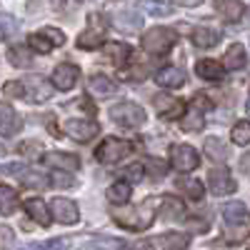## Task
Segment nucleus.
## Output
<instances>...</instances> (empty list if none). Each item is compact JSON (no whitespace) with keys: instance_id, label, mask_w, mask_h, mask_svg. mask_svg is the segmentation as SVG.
<instances>
[{"instance_id":"33","label":"nucleus","mask_w":250,"mask_h":250,"mask_svg":"<svg viewBox=\"0 0 250 250\" xmlns=\"http://www.w3.org/2000/svg\"><path fill=\"white\" fill-rule=\"evenodd\" d=\"M215 8H218V13H220L225 20H230V23H233V20H240V15H243V10H245L240 3H235V0H220Z\"/></svg>"},{"instance_id":"47","label":"nucleus","mask_w":250,"mask_h":250,"mask_svg":"<svg viewBox=\"0 0 250 250\" xmlns=\"http://www.w3.org/2000/svg\"><path fill=\"white\" fill-rule=\"evenodd\" d=\"M200 218H190V220H188V225H190L193 228V230H198V233H205L208 230V223H198Z\"/></svg>"},{"instance_id":"24","label":"nucleus","mask_w":250,"mask_h":250,"mask_svg":"<svg viewBox=\"0 0 250 250\" xmlns=\"http://www.w3.org/2000/svg\"><path fill=\"white\" fill-rule=\"evenodd\" d=\"M160 248L163 250H185L188 245H190V238H188L185 233H178V230H170V233H163L158 238Z\"/></svg>"},{"instance_id":"2","label":"nucleus","mask_w":250,"mask_h":250,"mask_svg":"<svg viewBox=\"0 0 250 250\" xmlns=\"http://www.w3.org/2000/svg\"><path fill=\"white\" fill-rule=\"evenodd\" d=\"M175 40H178L175 30L155 25V28L143 33V48L148 50V53H153V55H163V53H168L175 45Z\"/></svg>"},{"instance_id":"14","label":"nucleus","mask_w":250,"mask_h":250,"mask_svg":"<svg viewBox=\"0 0 250 250\" xmlns=\"http://www.w3.org/2000/svg\"><path fill=\"white\" fill-rule=\"evenodd\" d=\"M20 128H23V120H20V115L15 113L13 105H0V135L3 138H10L15 133H20Z\"/></svg>"},{"instance_id":"20","label":"nucleus","mask_w":250,"mask_h":250,"mask_svg":"<svg viewBox=\"0 0 250 250\" xmlns=\"http://www.w3.org/2000/svg\"><path fill=\"white\" fill-rule=\"evenodd\" d=\"M23 208H25V213L38 223V225H48L50 223V213H48V205L40 200V198H28L25 203H23Z\"/></svg>"},{"instance_id":"19","label":"nucleus","mask_w":250,"mask_h":250,"mask_svg":"<svg viewBox=\"0 0 250 250\" xmlns=\"http://www.w3.org/2000/svg\"><path fill=\"white\" fill-rule=\"evenodd\" d=\"M158 213H160L165 220H180L183 213H185V205H183L178 198H173V195H165V198H160V203H158Z\"/></svg>"},{"instance_id":"25","label":"nucleus","mask_w":250,"mask_h":250,"mask_svg":"<svg viewBox=\"0 0 250 250\" xmlns=\"http://www.w3.org/2000/svg\"><path fill=\"white\" fill-rule=\"evenodd\" d=\"M20 208V198L13 188L8 185H0V213L3 215H13L15 210Z\"/></svg>"},{"instance_id":"37","label":"nucleus","mask_w":250,"mask_h":250,"mask_svg":"<svg viewBox=\"0 0 250 250\" xmlns=\"http://www.w3.org/2000/svg\"><path fill=\"white\" fill-rule=\"evenodd\" d=\"M28 45H30V50H35V53H40V55H48V53L53 50V45L43 38V33H40V30L28 38Z\"/></svg>"},{"instance_id":"34","label":"nucleus","mask_w":250,"mask_h":250,"mask_svg":"<svg viewBox=\"0 0 250 250\" xmlns=\"http://www.w3.org/2000/svg\"><path fill=\"white\" fill-rule=\"evenodd\" d=\"M230 140L235 145H248L250 143V120H238L230 130Z\"/></svg>"},{"instance_id":"51","label":"nucleus","mask_w":250,"mask_h":250,"mask_svg":"<svg viewBox=\"0 0 250 250\" xmlns=\"http://www.w3.org/2000/svg\"><path fill=\"white\" fill-rule=\"evenodd\" d=\"M245 250H250V245H248V248H245Z\"/></svg>"},{"instance_id":"10","label":"nucleus","mask_w":250,"mask_h":250,"mask_svg":"<svg viewBox=\"0 0 250 250\" xmlns=\"http://www.w3.org/2000/svg\"><path fill=\"white\" fill-rule=\"evenodd\" d=\"M50 210H53V218L60 223V225H75L80 220V210L78 205L68 198H55L50 203Z\"/></svg>"},{"instance_id":"7","label":"nucleus","mask_w":250,"mask_h":250,"mask_svg":"<svg viewBox=\"0 0 250 250\" xmlns=\"http://www.w3.org/2000/svg\"><path fill=\"white\" fill-rule=\"evenodd\" d=\"M62 133L68 138H73L75 143H88L100 133V125L93 120H83V118H70L62 123Z\"/></svg>"},{"instance_id":"6","label":"nucleus","mask_w":250,"mask_h":250,"mask_svg":"<svg viewBox=\"0 0 250 250\" xmlns=\"http://www.w3.org/2000/svg\"><path fill=\"white\" fill-rule=\"evenodd\" d=\"M170 165L180 173H190L200 165V155H198L195 148H190V145L178 143V145H170Z\"/></svg>"},{"instance_id":"45","label":"nucleus","mask_w":250,"mask_h":250,"mask_svg":"<svg viewBox=\"0 0 250 250\" xmlns=\"http://www.w3.org/2000/svg\"><path fill=\"white\" fill-rule=\"evenodd\" d=\"M120 250H153V243H148V240H135V243H128V245L120 248Z\"/></svg>"},{"instance_id":"31","label":"nucleus","mask_w":250,"mask_h":250,"mask_svg":"<svg viewBox=\"0 0 250 250\" xmlns=\"http://www.w3.org/2000/svg\"><path fill=\"white\" fill-rule=\"evenodd\" d=\"M205 155L215 160V163H223L228 158V148H225V143L220 138H208L205 140Z\"/></svg>"},{"instance_id":"27","label":"nucleus","mask_w":250,"mask_h":250,"mask_svg":"<svg viewBox=\"0 0 250 250\" xmlns=\"http://www.w3.org/2000/svg\"><path fill=\"white\" fill-rule=\"evenodd\" d=\"M218 40H220V35L213 28H195L193 30V43L198 48H213V45H218Z\"/></svg>"},{"instance_id":"17","label":"nucleus","mask_w":250,"mask_h":250,"mask_svg":"<svg viewBox=\"0 0 250 250\" xmlns=\"http://www.w3.org/2000/svg\"><path fill=\"white\" fill-rule=\"evenodd\" d=\"M195 73H198L203 80H210V83H220V80L225 78V68L220 65L218 60H210V58L198 60V62H195Z\"/></svg>"},{"instance_id":"38","label":"nucleus","mask_w":250,"mask_h":250,"mask_svg":"<svg viewBox=\"0 0 250 250\" xmlns=\"http://www.w3.org/2000/svg\"><path fill=\"white\" fill-rule=\"evenodd\" d=\"M50 185L53 188H60V190H73V188H78V180L73 178V175H68V173H53V178H50Z\"/></svg>"},{"instance_id":"43","label":"nucleus","mask_w":250,"mask_h":250,"mask_svg":"<svg viewBox=\"0 0 250 250\" xmlns=\"http://www.w3.org/2000/svg\"><path fill=\"white\" fill-rule=\"evenodd\" d=\"M143 10H148L153 15H168L173 13V5H158V3H143Z\"/></svg>"},{"instance_id":"36","label":"nucleus","mask_w":250,"mask_h":250,"mask_svg":"<svg viewBox=\"0 0 250 250\" xmlns=\"http://www.w3.org/2000/svg\"><path fill=\"white\" fill-rule=\"evenodd\" d=\"M18 30H20V23L15 18H10V15L0 18V35H3V40H13L18 35Z\"/></svg>"},{"instance_id":"28","label":"nucleus","mask_w":250,"mask_h":250,"mask_svg":"<svg viewBox=\"0 0 250 250\" xmlns=\"http://www.w3.org/2000/svg\"><path fill=\"white\" fill-rule=\"evenodd\" d=\"M175 185H178V190H183L190 200H200L203 193H205L203 183L200 180H193V178H180V180H175Z\"/></svg>"},{"instance_id":"32","label":"nucleus","mask_w":250,"mask_h":250,"mask_svg":"<svg viewBox=\"0 0 250 250\" xmlns=\"http://www.w3.org/2000/svg\"><path fill=\"white\" fill-rule=\"evenodd\" d=\"M20 183H23L25 188H33V190H45V188L50 185L48 178L43 173H38V170H23L20 173Z\"/></svg>"},{"instance_id":"13","label":"nucleus","mask_w":250,"mask_h":250,"mask_svg":"<svg viewBox=\"0 0 250 250\" xmlns=\"http://www.w3.org/2000/svg\"><path fill=\"white\" fill-rule=\"evenodd\" d=\"M103 40H105V28H98L95 18L90 15V28L78 35V48L80 50H95V48H103Z\"/></svg>"},{"instance_id":"4","label":"nucleus","mask_w":250,"mask_h":250,"mask_svg":"<svg viewBox=\"0 0 250 250\" xmlns=\"http://www.w3.org/2000/svg\"><path fill=\"white\" fill-rule=\"evenodd\" d=\"M110 120H115L118 125H123V128H138V125L145 123V110H143V105H138V103L123 100V103H118V105L110 108Z\"/></svg>"},{"instance_id":"49","label":"nucleus","mask_w":250,"mask_h":250,"mask_svg":"<svg viewBox=\"0 0 250 250\" xmlns=\"http://www.w3.org/2000/svg\"><path fill=\"white\" fill-rule=\"evenodd\" d=\"M248 113H250V103H248Z\"/></svg>"},{"instance_id":"23","label":"nucleus","mask_w":250,"mask_h":250,"mask_svg":"<svg viewBox=\"0 0 250 250\" xmlns=\"http://www.w3.org/2000/svg\"><path fill=\"white\" fill-rule=\"evenodd\" d=\"M103 55L110 62H115V65H120V62H125V58L130 55V48L125 43H118V40H108V43H103Z\"/></svg>"},{"instance_id":"42","label":"nucleus","mask_w":250,"mask_h":250,"mask_svg":"<svg viewBox=\"0 0 250 250\" xmlns=\"http://www.w3.org/2000/svg\"><path fill=\"white\" fill-rule=\"evenodd\" d=\"M0 250H13V230L8 225H0Z\"/></svg>"},{"instance_id":"8","label":"nucleus","mask_w":250,"mask_h":250,"mask_svg":"<svg viewBox=\"0 0 250 250\" xmlns=\"http://www.w3.org/2000/svg\"><path fill=\"white\" fill-rule=\"evenodd\" d=\"M53 83L50 85L58 88V90H73L80 80V68L73 65V62H60V65L53 70Z\"/></svg>"},{"instance_id":"16","label":"nucleus","mask_w":250,"mask_h":250,"mask_svg":"<svg viewBox=\"0 0 250 250\" xmlns=\"http://www.w3.org/2000/svg\"><path fill=\"white\" fill-rule=\"evenodd\" d=\"M43 163L45 165H53L60 173L62 170H78L80 168V158L73 155V153H45L43 155Z\"/></svg>"},{"instance_id":"5","label":"nucleus","mask_w":250,"mask_h":250,"mask_svg":"<svg viewBox=\"0 0 250 250\" xmlns=\"http://www.w3.org/2000/svg\"><path fill=\"white\" fill-rule=\"evenodd\" d=\"M18 83H20V88H23V98H28L30 103H45L53 95V85L43 75H28Z\"/></svg>"},{"instance_id":"40","label":"nucleus","mask_w":250,"mask_h":250,"mask_svg":"<svg viewBox=\"0 0 250 250\" xmlns=\"http://www.w3.org/2000/svg\"><path fill=\"white\" fill-rule=\"evenodd\" d=\"M40 33H43V38L48 40V43H50L53 48H58V45H62V43H65V33H62V30H58V28H43Z\"/></svg>"},{"instance_id":"15","label":"nucleus","mask_w":250,"mask_h":250,"mask_svg":"<svg viewBox=\"0 0 250 250\" xmlns=\"http://www.w3.org/2000/svg\"><path fill=\"white\" fill-rule=\"evenodd\" d=\"M118 90L115 85V80H110L108 75H103V73H95L88 78V93L95 95V98H105V95H113Z\"/></svg>"},{"instance_id":"21","label":"nucleus","mask_w":250,"mask_h":250,"mask_svg":"<svg viewBox=\"0 0 250 250\" xmlns=\"http://www.w3.org/2000/svg\"><path fill=\"white\" fill-rule=\"evenodd\" d=\"M155 83L158 85H163V88H183V83H185V73L180 70V68H163V70H158V75H155Z\"/></svg>"},{"instance_id":"30","label":"nucleus","mask_w":250,"mask_h":250,"mask_svg":"<svg viewBox=\"0 0 250 250\" xmlns=\"http://www.w3.org/2000/svg\"><path fill=\"white\" fill-rule=\"evenodd\" d=\"M180 125H183V130H188V133H198V130H203L205 120H203L200 108H190V110H188V113L183 115Z\"/></svg>"},{"instance_id":"3","label":"nucleus","mask_w":250,"mask_h":250,"mask_svg":"<svg viewBox=\"0 0 250 250\" xmlns=\"http://www.w3.org/2000/svg\"><path fill=\"white\" fill-rule=\"evenodd\" d=\"M133 153V145L128 140H120V138H105L100 143V148L95 150V158L98 163L103 165H115L120 163L123 158H128Z\"/></svg>"},{"instance_id":"41","label":"nucleus","mask_w":250,"mask_h":250,"mask_svg":"<svg viewBox=\"0 0 250 250\" xmlns=\"http://www.w3.org/2000/svg\"><path fill=\"white\" fill-rule=\"evenodd\" d=\"M90 245H93L95 250H115L120 243H118L115 238H95V240H90Z\"/></svg>"},{"instance_id":"39","label":"nucleus","mask_w":250,"mask_h":250,"mask_svg":"<svg viewBox=\"0 0 250 250\" xmlns=\"http://www.w3.org/2000/svg\"><path fill=\"white\" fill-rule=\"evenodd\" d=\"M18 250H65V240H62V238H53L48 243H30V245H23Z\"/></svg>"},{"instance_id":"12","label":"nucleus","mask_w":250,"mask_h":250,"mask_svg":"<svg viewBox=\"0 0 250 250\" xmlns=\"http://www.w3.org/2000/svg\"><path fill=\"white\" fill-rule=\"evenodd\" d=\"M113 20H115V28L123 30V33H138L143 28V18L138 10L133 8H123V10H115L113 13Z\"/></svg>"},{"instance_id":"50","label":"nucleus","mask_w":250,"mask_h":250,"mask_svg":"<svg viewBox=\"0 0 250 250\" xmlns=\"http://www.w3.org/2000/svg\"><path fill=\"white\" fill-rule=\"evenodd\" d=\"M248 18H250V8H248Z\"/></svg>"},{"instance_id":"35","label":"nucleus","mask_w":250,"mask_h":250,"mask_svg":"<svg viewBox=\"0 0 250 250\" xmlns=\"http://www.w3.org/2000/svg\"><path fill=\"white\" fill-rule=\"evenodd\" d=\"M140 165H143V173H148L150 178H163L165 173H168V165H165L160 158H145Z\"/></svg>"},{"instance_id":"9","label":"nucleus","mask_w":250,"mask_h":250,"mask_svg":"<svg viewBox=\"0 0 250 250\" xmlns=\"http://www.w3.org/2000/svg\"><path fill=\"white\" fill-rule=\"evenodd\" d=\"M153 105L155 110L160 113L163 120H178L185 115V105H183V100L173 98V95H165V93H158L153 98Z\"/></svg>"},{"instance_id":"22","label":"nucleus","mask_w":250,"mask_h":250,"mask_svg":"<svg viewBox=\"0 0 250 250\" xmlns=\"http://www.w3.org/2000/svg\"><path fill=\"white\" fill-rule=\"evenodd\" d=\"M245 62H248V58H245V48L240 43H233L230 48L225 50V65L223 68H228V70H243Z\"/></svg>"},{"instance_id":"26","label":"nucleus","mask_w":250,"mask_h":250,"mask_svg":"<svg viewBox=\"0 0 250 250\" xmlns=\"http://www.w3.org/2000/svg\"><path fill=\"white\" fill-rule=\"evenodd\" d=\"M130 195H133V188L128 185V183H113L110 188H108V190H105V198L113 203V205H125V203H128L130 200Z\"/></svg>"},{"instance_id":"48","label":"nucleus","mask_w":250,"mask_h":250,"mask_svg":"<svg viewBox=\"0 0 250 250\" xmlns=\"http://www.w3.org/2000/svg\"><path fill=\"white\" fill-rule=\"evenodd\" d=\"M240 170L250 175V153H245V155L240 158Z\"/></svg>"},{"instance_id":"29","label":"nucleus","mask_w":250,"mask_h":250,"mask_svg":"<svg viewBox=\"0 0 250 250\" xmlns=\"http://www.w3.org/2000/svg\"><path fill=\"white\" fill-rule=\"evenodd\" d=\"M8 60H10L13 68H30V65H33V55H30V50L23 48V45L10 48V50H8Z\"/></svg>"},{"instance_id":"44","label":"nucleus","mask_w":250,"mask_h":250,"mask_svg":"<svg viewBox=\"0 0 250 250\" xmlns=\"http://www.w3.org/2000/svg\"><path fill=\"white\" fill-rule=\"evenodd\" d=\"M123 175L138 183V180H143V175H145V173H143V165H130V168H125V170H123Z\"/></svg>"},{"instance_id":"11","label":"nucleus","mask_w":250,"mask_h":250,"mask_svg":"<svg viewBox=\"0 0 250 250\" xmlns=\"http://www.w3.org/2000/svg\"><path fill=\"white\" fill-rule=\"evenodd\" d=\"M208 185H210V190H213L215 195H228V193H235V188H238L228 168H215V170L208 173Z\"/></svg>"},{"instance_id":"18","label":"nucleus","mask_w":250,"mask_h":250,"mask_svg":"<svg viewBox=\"0 0 250 250\" xmlns=\"http://www.w3.org/2000/svg\"><path fill=\"white\" fill-rule=\"evenodd\" d=\"M223 218L228 225H245L248 223V208L240 200H230L223 205Z\"/></svg>"},{"instance_id":"1","label":"nucleus","mask_w":250,"mask_h":250,"mask_svg":"<svg viewBox=\"0 0 250 250\" xmlns=\"http://www.w3.org/2000/svg\"><path fill=\"white\" fill-rule=\"evenodd\" d=\"M158 203H160V198H148L143 205L125 208V210H113V218L118 225L128 228V230H145V228L153 225V218L158 213Z\"/></svg>"},{"instance_id":"46","label":"nucleus","mask_w":250,"mask_h":250,"mask_svg":"<svg viewBox=\"0 0 250 250\" xmlns=\"http://www.w3.org/2000/svg\"><path fill=\"white\" fill-rule=\"evenodd\" d=\"M3 93L5 95H20V98H23V88H20V83H8V85L3 88Z\"/></svg>"}]
</instances>
